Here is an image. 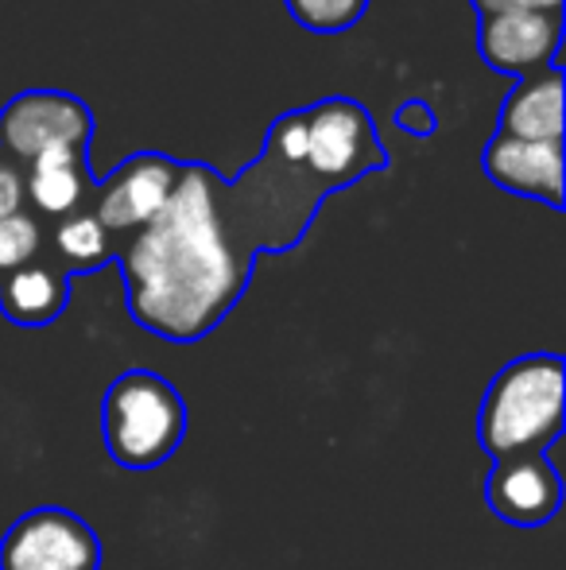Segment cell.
I'll return each instance as SVG.
<instances>
[{"label":"cell","mask_w":566,"mask_h":570,"mask_svg":"<svg viewBox=\"0 0 566 570\" xmlns=\"http://www.w3.org/2000/svg\"><path fill=\"white\" fill-rule=\"evenodd\" d=\"M295 248L284 229L249 203L241 183L210 164H182L167 206L117 245L125 303L148 334L202 342L241 303L260 253Z\"/></svg>","instance_id":"1"},{"label":"cell","mask_w":566,"mask_h":570,"mask_svg":"<svg viewBox=\"0 0 566 570\" xmlns=\"http://www.w3.org/2000/svg\"><path fill=\"white\" fill-rule=\"evenodd\" d=\"M566 365L559 353H528L500 368L477 412V443L493 462L547 454L566 428Z\"/></svg>","instance_id":"2"},{"label":"cell","mask_w":566,"mask_h":570,"mask_svg":"<svg viewBox=\"0 0 566 570\" xmlns=\"http://www.w3.org/2000/svg\"><path fill=\"white\" fill-rule=\"evenodd\" d=\"M101 428L106 451L121 470H156L187 439V400L167 376L129 368L109 384Z\"/></svg>","instance_id":"3"},{"label":"cell","mask_w":566,"mask_h":570,"mask_svg":"<svg viewBox=\"0 0 566 570\" xmlns=\"http://www.w3.org/2000/svg\"><path fill=\"white\" fill-rule=\"evenodd\" d=\"M307 167L330 190L349 187L369 171H385L388 151L373 132L365 106L349 98L307 106Z\"/></svg>","instance_id":"4"},{"label":"cell","mask_w":566,"mask_h":570,"mask_svg":"<svg viewBox=\"0 0 566 570\" xmlns=\"http://www.w3.org/2000/svg\"><path fill=\"white\" fill-rule=\"evenodd\" d=\"M101 540L67 509L23 512L0 540V570H101Z\"/></svg>","instance_id":"5"},{"label":"cell","mask_w":566,"mask_h":570,"mask_svg":"<svg viewBox=\"0 0 566 570\" xmlns=\"http://www.w3.org/2000/svg\"><path fill=\"white\" fill-rule=\"evenodd\" d=\"M179 159L159 156V151H137L125 164H117L101 183H93L90 214L121 245L125 237H132L163 210L179 183Z\"/></svg>","instance_id":"6"},{"label":"cell","mask_w":566,"mask_h":570,"mask_svg":"<svg viewBox=\"0 0 566 570\" xmlns=\"http://www.w3.org/2000/svg\"><path fill=\"white\" fill-rule=\"evenodd\" d=\"M93 136V117L86 101L75 94L59 90H28L16 94L4 109H0V156L16 159L28 167L39 151L54 148V144H70V148H86Z\"/></svg>","instance_id":"7"},{"label":"cell","mask_w":566,"mask_h":570,"mask_svg":"<svg viewBox=\"0 0 566 570\" xmlns=\"http://www.w3.org/2000/svg\"><path fill=\"white\" fill-rule=\"evenodd\" d=\"M485 501L493 517L516 528H539L559 517L563 509V478L555 473L547 454H520L493 462L485 481Z\"/></svg>","instance_id":"8"},{"label":"cell","mask_w":566,"mask_h":570,"mask_svg":"<svg viewBox=\"0 0 566 570\" xmlns=\"http://www.w3.org/2000/svg\"><path fill=\"white\" fill-rule=\"evenodd\" d=\"M563 39V8L555 12H508L481 20L477 43L481 59L505 75H536L555 67V51Z\"/></svg>","instance_id":"9"},{"label":"cell","mask_w":566,"mask_h":570,"mask_svg":"<svg viewBox=\"0 0 566 570\" xmlns=\"http://www.w3.org/2000/svg\"><path fill=\"white\" fill-rule=\"evenodd\" d=\"M485 175L500 190L539 198L552 210H563V144L516 140L497 132L485 144Z\"/></svg>","instance_id":"10"},{"label":"cell","mask_w":566,"mask_h":570,"mask_svg":"<svg viewBox=\"0 0 566 570\" xmlns=\"http://www.w3.org/2000/svg\"><path fill=\"white\" fill-rule=\"evenodd\" d=\"M23 198L36 206L31 214H36L43 226L86 210L93 198V175H90V164H86V148L54 144V148L39 151V156L23 167Z\"/></svg>","instance_id":"11"},{"label":"cell","mask_w":566,"mask_h":570,"mask_svg":"<svg viewBox=\"0 0 566 570\" xmlns=\"http://www.w3.org/2000/svg\"><path fill=\"white\" fill-rule=\"evenodd\" d=\"M70 303V276L47 248L23 268L0 276V315L16 326H51Z\"/></svg>","instance_id":"12"},{"label":"cell","mask_w":566,"mask_h":570,"mask_svg":"<svg viewBox=\"0 0 566 570\" xmlns=\"http://www.w3.org/2000/svg\"><path fill=\"white\" fill-rule=\"evenodd\" d=\"M500 136L563 144V70L547 67L524 75L500 106Z\"/></svg>","instance_id":"13"},{"label":"cell","mask_w":566,"mask_h":570,"mask_svg":"<svg viewBox=\"0 0 566 570\" xmlns=\"http://www.w3.org/2000/svg\"><path fill=\"white\" fill-rule=\"evenodd\" d=\"M47 256L59 264L67 276H86V272L106 268L117 256V240L109 237V229L101 226L90 214V206L70 218L51 222V233H47Z\"/></svg>","instance_id":"14"},{"label":"cell","mask_w":566,"mask_h":570,"mask_svg":"<svg viewBox=\"0 0 566 570\" xmlns=\"http://www.w3.org/2000/svg\"><path fill=\"white\" fill-rule=\"evenodd\" d=\"M47 248V226L31 210H16L0 218V276L31 264Z\"/></svg>","instance_id":"15"},{"label":"cell","mask_w":566,"mask_h":570,"mask_svg":"<svg viewBox=\"0 0 566 570\" xmlns=\"http://www.w3.org/2000/svg\"><path fill=\"white\" fill-rule=\"evenodd\" d=\"M284 4L307 31L334 36V31L354 28L369 8V0H284Z\"/></svg>","instance_id":"16"},{"label":"cell","mask_w":566,"mask_h":570,"mask_svg":"<svg viewBox=\"0 0 566 570\" xmlns=\"http://www.w3.org/2000/svg\"><path fill=\"white\" fill-rule=\"evenodd\" d=\"M23 167L16 164V159L0 156V218H8V214L23 210Z\"/></svg>","instance_id":"17"},{"label":"cell","mask_w":566,"mask_h":570,"mask_svg":"<svg viewBox=\"0 0 566 570\" xmlns=\"http://www.w3.org/2000/svg\"><path fill=\"white\" fill-rule=\"evenodd\" d=\"M481 12V20L489 16H508V12H555L563 8V0H469Z\"/></svg>","instance_id":"18"},{"label":"cell","mask_w":566,"mask_h":570,"mask_svg":"<svg viewBox=\"0 0 566 570\" xmlns=\"http://www.w3.org/2000/svg\"><path fill=\"white\" fill-rule=\"evenodd\" d=\"M396 125H400L404 132L430 136L435 132V114H430L427 101H404V106L396 109Z\"/></svg>","instance_id":"19"}]
</instances>
